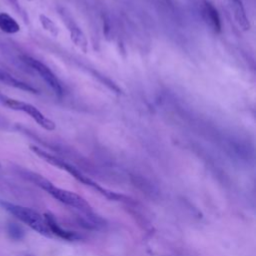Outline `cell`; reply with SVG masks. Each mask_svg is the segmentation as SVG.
<instances>
[{
    "label": "cell",
    "mask_w": 256,
    "mask_h": 256,
    "mask_svg": "<svg viewBox=\"0 0 256 256\" xmlns=\"http://www.w3.org/2000/svg\"><path fill=\"white\" fill-rule=\"evenodd\" d=\"M0 205L3 207L4 210L12 214L14 217H16L18 220L28 225L30 228H32L36 232L47 237L52 236L44 216L39 214L37 211L28 207H24V206L17 205L11 202L3 201V200H0Z\"/></svg>",
    "instance_id": "3"
},
{
    "label": "cell",
    "mask_w": 256,
    "mask_h": 256,
    "mask_svg": "<svg viewBox=\"0 0 256 256\" xmlns=\"http://www.w3.org/2000/svg\"><path fill=\"white\" fill-rule=\"evenodd\" d=\"M0 104L8 107L9 109L24 112L25 114L30 116L40 127L47 131H53L56 128L55 123L51 119L46 117L38 108L30 103L10 98L0 92Z\"/></svg>",
    "instance_id": "4"
},
{
    "label": "cell",
    "mask_w": 256,
    "mask_h": 256,
    "mask_svg": "<svg viewBox=\"0 0 256 256\" xmlns=\"http://www.w3.org/2000/svg\"><path fill=\"white\" fill-rule=\"evenodd\" d=\"M25 256H32V255H25Z\"/></svg>",
    "instance_id": "16"
},
{
    "label": "cell",
    "mask_w": 256,
    "mask_h": 256,
    "mask_svg": "<svg viewBox=\"0 0 256 256\" xmlns=\"http://www.w3.org/2000/svg\"><path fill=\"white\" fill-rule=\"evenodd\" d=\"M200 13L206 24L215 32H220L221 22L216 8L207 0H200Z\"/></svg>",
    "instance_id": "7"
},
{
    "label": "cell",
    "mask_w": 256,
    "mask_h": 256,
    "mask_svg": "<svg viewBox=\"0 0 256 256\" xmlns=\"http://www.w3.org/2000/svg\"><path fill=\"white\" fill-rule=\"evenodd\" d=\"M0 167H1V164H0Z\"/></svg>",
    "instance_id": "17"
},
{
    "label": "cell",
    "mask_w": 256,
    "mask_h": 256,
    "mask_svg": "<svg viewBox=\"0 0 256 256\" xmlns=\"http://www.w3.org/2000/svg\"><path fill=\"white\" fill-rule=\"evenodd\" d=\"M28 1H31V0H28Z\"/></svg>",
    "instance_id": "18"
},
{
    "label": "cell",
    "mask_w": 256,
    "mask_h": 256,
    "mask_svg": "<svg viewBox=\"0 0 256 256\" xmlns=\"http://www.w3.org/2000/svg\"><path fill=\"white\" fill-rule=\"evenodd\" d=\"M44 218H45L47 226H48L52 235L54 234L57 237H59L61 239H64V240H68V241H75V240H79V239L82 238V236L80 234H78L77 232L70 231V230H67L65 228H62L52 215L45 214Z\"/></svg>",
    "instance_id": "8"
},
{
    "label": "cell",
    "mask_w": 256,
    "mask_h": 256,
    "mask_svg": "<svg viewBox=\"0 0 256 256\" xmlns=\"http://www.w3.org/2000/svg\"><path fill=\"white\" fill-rule=\"evenodd\" d=\"M30 149H31V151H33L38 157H40V158L43 159L44 161L48 162L49 164H51V165H53V166H56V167H58V168H60V169H63V170H65V171H67L69 174H71V175H72L74 178H76L78 181L82 182V183L85 184V185H88V186L94 188L95 190H97V191L100 192L102 195L106 196L107 198L112 199V200L121 199V197H122L121 195H119V194H117V193H115V192H112V191H110V190H107V189L101 187L100 185H98L97 183H95L94 181H92L90 178H88L87 176H85L84 174H82L77 168H75V167L72 166L71 164H68V163L65 162L64 160H62V159H60V158H58V157H56V156H54V155L48 153L47 151H45V150H43V149H41L40 147L35 146V145H31V146H30Z\"/></svg>",
    "instance_id": "2"
},
{
    "label": "cell",
    "mask_w": 256,
    "mask_h": 256,
    "mask_svg": "<svg viewBox=\"0 0 256 256\" xmlns=\"http://www.w3.org/2000/svg\"><path fill=\"white\" fill-rule=\"evenodd\" d=\"M7 1L10 3V5L13 7V9H14L19 15H21V16H24V15H25V13H24V11L22 10V8H21V6H20L18 0H7Z\"/></svg>",
    "instance_id": "14"
},
{
    "label": "cell",
    "mask_w": 256,
    "mask_h": 256,
    "mask_svg": "<svg viewBox=\"0 0 256 256\" xmlns=\"http://www.w3.org/2000/svg\"><path fill=\"white\" fill-rule=\"evenodd\" d=\"M16 172L21 177L25 178L26 180L34 183L41 189L45 190L48 194H50L53 198H55L59 202L65 204L69 207L75 208L81 212L87 213V214H89L91 212V207H90L89 203L80 195H78L72 191L62 189V188H59V187L53 185L49 180H47L46 178H44L43 176H41L35 172L29 171V170H26V169H23L20 167L16 168Z\"/></svg>",
    "instance_id": "1"
},
{
    "label": "cell",
    "mask_w": 256,
    "mask_h": 256,
    "mask_svg": "<svg viewBox=\"0 0 256 256\" xmlns=\"http://www.w3.org/2000/svg\"><path fill=\"white\" fill-rule=\"evenodd\" d=\"M21 60L22 62H24L27 66H29L30 68H32L34 71H36L38 73V75L45 81V83L54 91L55 94L57 95H61L63 92L62 86L58 80V78L56 77V75L51 71V69L45 65L44 63H42L41 61L29 56V55H21Z\"/></svg>",
    "instance_id": "5"
},
{
    "label": "cell",
    "mask_w": 256,
    "mask_h": 256,
    "mask_svg": "<svg viewBox=\"0 0 256 256\" xmlns=\"http://www.w3.org/2000/svg\"><path fill=\"white\" fill-rule=\"evenodd\" d=\"M228 5L233 12L234 19L238 26L244 30L247 31L250 29V23L246 16V12L242 3V0H227Z\"/></svg>",
    "instance_id": "9"
},
{
    "label": "cell",
    "mask_w": 256,
    "mask_h": 256,
    "mask_svg": "<svg viewBox=\"0 0 256 256\" xmlns=\"http://www.w3.org/2000/svg\"><path fill=\"white\" fill-rule=\"evenodd\" d=\"M9 127V122L8 120L0 114V130H7Z\"/></svg>",
    "instance_id": "15"
},
{
    "label": "cell",
    "mask_w": 256,
    "mask_h": 256,
    "mask_svg": "<svg viewBox=\"0 0 256 256\" xmlns=\"http://www.w3.org/2000/svg\"><path fill=\"white\" fill-rule=\"evenodd\" d=\"M60 14L63 18V22H65L67 29L70 33L71 40L80 50H82L84 53H86L88 50V42H87V39H86L84 33L81 31V29L78 27V25L73 21V19L70 17V15L67 12H65L64 9L61 10Z\"/></svg>",
    "instance_id": "6"
},
{
    "label": "cell",
    "mask_w": 256,
    "mask_h": 256,
    "mask_svg": "<svg viewBox=\"0 0 256 256\" xmlns=\"http://www.w3.org/2000/svg\"><path fill=\"white\" fill-rule=\"evenodd\" d=\"M0 30L6 34H16L20 31V25L8 13L0 12Z\"/></svg>",
    "instance_id": "11"
},
{
    "label": "cell",
    "mask_w": 256,
    "mask_h": 256,
    "mask_svg": "<svg viewBox=\"0 0 256 256\" xmlns=\"http://www.w3.org/2000/svg\"><path fill=\"white\" fill-rule=\"evenodd\" d=\"M39 19H40V22L42 24V26L44 27V29H46L47 31H49L52 35L54 36H57L58 34V29H57V26L54 24V22L52 20H50L47 16L41 14L39 16Z\"/></svg>",
    "instance_id": "13"
},
{
    "label": "cell",
    "mask_w": 256,
    "mask_h": 256,
    "mask_svg": "<svg viewBox=\"0 0 256 256\" xmlns=\"http://www.w3.org/2000/svg\"><path fill=\"white\" fill-rule=\"evenodd\" d=\"M0 82L6 84L8 86L23 90V91H27V92H30V93H37L36 88H34L30 84H28V83H26L22 80H19V79L15 78L10 73H8L7 71H5L1 68H0Z\"/></svg>",
    "instance_id": "10"
},
{
    "label": "cell",
    "mask_w": 256,
    "mask_h": 256,
    "mask_svg": "<svg viewBox=\"0 0 256 256\" xmlns=\"http://www.w3.org/2000/svg\"><path fill=\"white\" fill-rule=\"evenodd\" d=\"M7 233L9 235V237L15 241H19L22 240L24 238L25 235V231L22 228V226H20L17 223L14 222H10L7 225Z\"/></svg>",
    "instance_id": "12"
}]
</instances>
